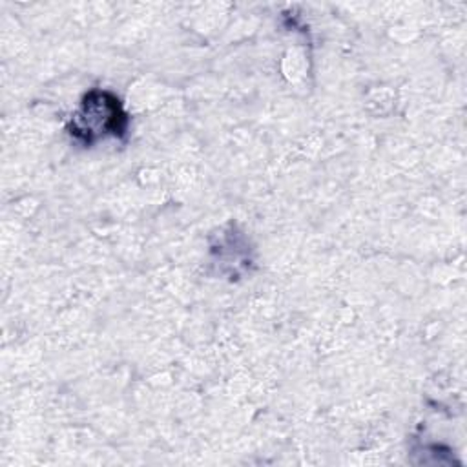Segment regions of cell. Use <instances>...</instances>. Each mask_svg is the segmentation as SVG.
<instances>
[{"label": "cell", "instance_id": "cell-1", "mask_svg": "<svg viewBox=\"0 0 467 467\" xmlns=\"http://www.w3.org/2000/svg\"><path fill=\"white\" fill-rule=\"evenodd\" d=\"M128 117L120 100L104 89L89 91L73 113L69 130L77 140L91 144L104 137H120L126 131Z\"/></svg>", "mask_w": 467, "mask_h": 467}]
</instances>
